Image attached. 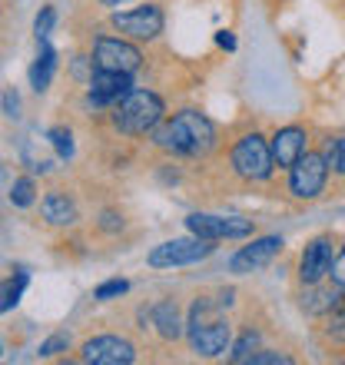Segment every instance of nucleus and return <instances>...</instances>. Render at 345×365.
Listing matches in <instances>:
<instances>
[{"label": "nucleus", "mask_w": 345, "mask_h": 365, "mask_svg": "<svg viewBox=\"0 0 345 365\" xmlns=\"http://www.w3.org/2000/svg\"><path fill=\"white\" fill-rule=\"evenodd\" d=\"M232 302V292H220V296H200L190 309L186 319V339L190 349L202 359H216L222 356L232 342V326L226 319V309Z\"/></svg>", "instance_id": "1"}, {"label": "nucleus", "mask_w": 345, "mask_h": 365, "mask_svg": "<svg viewBox=\"0 0 345 365\" xmlns=\"http://www.w3.org/2000/svg\"><path fill=\"white\" fill-rule=\"evenodd\" d=\"M153 143L170 156H206L216 146V126L200 110H180L153 130Z\"/></svg>", "instance_id": "2"}, {"label": "nucleus", "mask_w": 345, "mask_h": 365, "mask_svg": "<svg viewBox=\"0 0 345 365\" xmlns=\"http://www.w3.org/2000/svg\"><path fill=\"white\" fill-rule=\"evenodd\" d=\"M166 103L153 90H130V93L113 106V126L126 136H146L163 123Z\"/></svg>", "instance_id": "3"}, {"label": "nucleus", "mask_w": 345, "mask_h": 365, "mask_svg": "<svg viewBox=\"0 0 345 365\" xmlns=\"http://www.w3.org/2000/svg\"><path fill=\"white\" fill-rule=\"evenodd\" d=\"M230 163L236 170V176L249 182H262L272 176L276 163H272V150H269V140L259 133H246L232 143V153H230Z\"/></svg>", "instance_id": "4"}, {"label": "nucleus", "mask_w": 345, "mask_h": 365, "mask_svg": "<svg viewBox=\"0 0 345 365\" xmlns=\"http://www.w3.org/2000/svg\"><path fill=\"white\" fill-rule=\"evenodd\" d=\"M212 240H200V236H186V240H170L160 242L156 250H150L146 266L150 269H176V266H196V262L212 256Z\"/></svg>", "instance_id": "5"}, {"label": "nucleus", "mask_w": 345, "mask_h": 365, "mask_svg": "<svg viewBox=\"0 0 345 365\" xmlns=\"http://www.w3.org/2000/svg\"><path fill=\"white\" fill-rule=\"evenodd\" d=\"M110 24H113V30L126 40H156L166 27V17L156 4H146L143 0L140 7L116 10L113 17H110Z\"/></svg>", "instance_id": "6"}, {"label": "nucleus", "mask_w": 345, "mask_h": 365, "mask_svg": "<svg viewBox=\"0 0 345 365\" xmlns=\"http://www.w3.org/2000/svg\"><path fill=\"white\" fill-rule=\"evenodd\" d=\"M329 180V163L322 153H302L289 166V190L296 200H316L322 196Z\"/></svg>", "instance_id": "7"}, {"label": "nucleus", "mask_w": 345, "mask_h": 365, "mask_svg": "<svg viewBox=\"0 0 345 365\" xmlns=\"http://www.w3.org/2000/svg\"><path fill=\"white\" fill-rule=\"evenodd\" d=\"M93 67L96 70H120V73H136L143 67V53L133 40L126 37H96L93 43Z\"/></svg>", "instance_id": "8"}, {"label": "nucleus", "mask_w": 345, "mask_h": 365, "mask_svg": "<svg viewBox=\"0 0 345 365\" xmlns=\"http://www.w3.org/2000/svg\"><path fill=\"white\" fill-rule=\"evenodd\" d=\"M186 230L200 240H242V236H252V222L240 220V216H212V212H192L186 216Z\"/></svg>", "instance_id": "9"}, {"label": "nucleus", "mask_w": 345, "mask_h": 365, "mask_svg": "<svg viewBox=\"0 0 345 365\" xmlns=\"http://www.w3.org/2000/svg\"><path fill=\"white\" fill-rule=\"evenodd\" d=\"M80 362L90 365H130L136 362V349L130 339L123 336H96L83 342L80 349Z\"/></svg>", "instance_id": "10"}, {"label": "nucleus", "mask_w": 345, "mask_h": 365, "mask_svg": "<svg viewBox=\"0 0 345 365\" xmlns=\"http://www.w3.org/2000/svg\"><path fill=\"white\" fill-rule=\"evenodd\" d=\"M133 73L120 70H96L90 73V103L93 106H116L130 90H133Z\"/></svg>", "instance_id": "11"}, {"label": "nucleus", "mask_w": 345, "mask_h": 365, "mask_svg": "<svg viewBox=\"0 0 345 365\" xmlns=\"http://www.w3.org/2000/svg\"><path fill=\"white\" fill-rule=\"evenodd\" d=\"M282 246H286V242L279 240V236H259V240H252L249 246H242V250L232 256L230 269L236 272V276H246V272L262 269V266H269V262L282 252Z\"/></svg>", "instance_id": "12"}, {"label": "nucleus", "mask_w": 345, "mask_h": 365, "mask_svg": "<svg viewBox=\"0 0 345 365\" xmlns=\"http://www.w3.org/2000/svg\"><path fill=\"white\" fill-rule=\"evenodd\" d=\"M332 236H316V240L306 246L302 259H299V279L302 286H312V282H322L329 279V269H332Z\"/></svg>", "instance_id": "13"}, {"label": "nucleus", "mask_w": 345, "mask_h": 365, "mask_svg": "<svg viewBox=\"0 0 345 365\" xmlns=\"http://www.w3.org/2000/svg\"><path fill=\"white\" fill-rule=\"evenodd\" d=\"M306 140L309 136H306L302 126H282V130L272 136V143H269V150H272V163H276L279 170H289L299 156L306 153Z\"/></svg>", "instance_id": "14"}, {"label": "nucleus", "mask_w": 345, "mask_h": 365, "mask_svg": "<svg viewBox=\"0 0 345 365\" xmlns=\"http://www.w3.org/2000/svg\"><path fill=\"white\" fill-rule=\"evenodd\" d=\"M40 216L50 226H70V222H77V206H73V200H70L67 192L53 190L40 200Z\"/></svg>", "instance_id": "15"}, {"label": "nucleus", "mask_w": 345, "mask_h": 365, "mask_svg": "<svg viewBox=\"0 0 345 365\" xmlns=\"http://www.w3.org/2000/svg\"><path fill=\"white\" fill-rule=\"evenodd\" d=\"M150 319H153L156 332L163 339H170V342H176V339L186 332V322H182L180 309H176V302L172 299H163V302H156L153 309H150Z\"/></svg>", "instance_id": "16"}, {"label": "nucleus", "mask_w": 345, "mask_h": 365, "mask_svg": "<svg viewBox=\"0 0 345 365\" xmlns=\"http://www.w3.org/2000/svg\"><path fill=\"white\" fill-rule=\"evenodd\" d=\"M339 296H342V289L332 282V286H322V282H312V286H306V292H302V309H306L309 316H326L329 309L339 302Z\"/></svg>", "instance_id": "17"}, {"label": "nucleus", "mask_w": 345, "mask_h": 365, "mask_svg": "<svg viewBox=\"0 0 345 365\" xmlns=\"http://www.w3.org/2000/svg\"><path fill=\"white\" fill-rule=\"evenodd\" d=\"M53 70H57V50L50 47L47 40H40V53L34 60V67H30V87L43 93L50 87V80H53Z\"/></svg>", "instance_id": "18"}, {"label": "nucleus", "mask_w": 345, "mask_h": 365, "mask_svg": "<svg viewBox=\"0 0 345 365\" xmlns=\"http://www.w3.org/2000/svg\"><path fill=\"white\" fill-rule=\"evenodd\" d=\"M24 286H27V272L0 279V312H10V309L17 306L20 296H24Z\"/></svg>", "instance_id": "19"}, {"label": "nucleus", "mask_w": 345, "mask_h": 365, "mask_svg": "<svg viewBox=\"0 0 345 365\" xmlns=\"http://www.w3.org/2000/svg\"><path fill=\"white\" fill-rule=\"evenodd\" d=\"M326 336L332 339V342H339V346H345V289L342 296H339V302L326 312Z\"/></svg>", "instance_id": "20"}, {"label": "nucleus", "mask_w": 345, "mask_h": 365, "mask_svg": "<svg viewBox=\"0 0 345 365\" xmlns=\"http://www.w3.org/2000/svg\"><path fill=\"white\" fill-rule=\"evenodd\" d=\"M259 349V332H242V339L232 346V352H230V362H236V365H249V359H252V352Z\"/></svg>", "instance_id": "21"}, {"label": "nucleus", "mask_w": 345, "mask_h": 365, "mask_svg": "<svg viewBox=\"0 0 345 365\" xmlns=\"http://www.w3.org/2000/svg\"><path fill=\"white\" fill-rule=\"evenodd\" d=\"M34 192H37L34 180H30V176H20V180H14V186H10V202L20 206V210H27L30 202H34Z\"/></svg>", "instance_id": "22"}, {"label": "nucleus", "mask_w": 345, "mask_h": 365, "mask_svg": "<svg viewBox=\"0 0 345 365\" xmlns=\"http://www.w3.org/2000/svg\"><path fill=\"white\" fill-rule=\"evenodd\" d=\"M326 163H329V170L332 173H339V176H345V136H336L332 143L326 146Z\"/></svg>", "instance_id": "23"}, {"label": "nucleus", "mask_w": 345, "mask_h": 365, "mask_svg": "<svg viewBox=\"0 0 345 365\" xmlns=\"http://www.w3.org/2000/svg\"><path fill=\"white\" fill-rule=\"evenodd\" d=\"M47 136H50V143H53V150H57V156H63V160H70V156H73V136H70V130L53 126Z\"/></svg>", "instance_id": "24"}, {"label": "nucleus", "mask_w": 345, "mask_h": 365, "mask_svg": "<svg viewBox=\"0 0 345 365\" xmlns=\"http://www.w3.org/2000/svg\"><path fill=\"white\" fill-rule=\"evenodd\" d=\"M126 289H130V282H126V279H110V282H103V286H96L93 299H100V302H110V299L126 296Z\"/></svg>", "instance_id": "25"}, {"label": "nucleus", "mask_w": 345, "mask_h": 365, "mask_svg": "<svg viewBox=\"0 0 345 365\" xmlns=\"http://www.w3.org/2000/svg\"><path fill=\"white\" fill-rule=\"evenodd\" d=\"M53 20H57V10H53V7H43V10H40V14H37V24H34V34H37V40H50Z\"/></svg>", "instance_id": "26"}, {"label": "nucleus", "mask_w": 345, "mask_h": 365, "mask_svg": "<svg viewBox=\"0 0 345 365\" xmlns=\"http://www.w3.org/2000/svg\"><path fill=\"white\" fill-rule=\"evenodd\" d=\"M292 359L282 356V352H272V349H256L249 359V365H289Z\"/></svg>", "instance_id": "27"}, {"label": "nucleus", "mask_w": 345, "mask_h": 365, "mask_svg": "<svg viewBox=\"0 0 345 365\" xmlns=\"http://www.w3.org/2000/svg\"><path fill=\"white\" fill-rule=\"evenodd\" d=\"M67 346H70V336L67 332H57V336H50L47 342L40 346V356L50 359V356H57V352H67Z\"/></svg>", "instance_id": "28"}, {"label": "nucleus", "mask_w": 345, "mask_h": 365, "mask_svg": "<svg viewBox=\"0 0 345 365\" xmlns=\"http://www.w3.org/2000/svg\"><path fill=\"white\" fill-rule=\"evenodd\" d=\"M329 279L336 282L339 289H345V246H342V252H339L336 259H332V269H329Z\"/></svg>", "instance_id": "29"}, {"label": "nucleus", "mask_w": 345, "mask_h": 365, "mask_svg": "<svg viewBox=\"0 0 345 365\" xmlns=\"http://www.w3.org/2000/svg\"><path fill=\"white\" fill-rule=\"evenodd\" d=\"M100 226H103V230H110V232H113L116 226H120V230H123V220L116 222V212H103V222H100Z\"/></svg>", "instance_id": "30"}, {"label": "nucleus", "mask_w": 345, "mask_h": 365, "mask_svg": "<svg viewBox=\"0 0 345 365\" xmlns=\"http://www.w3.org/2000/svg\"><path fill=\"white\" fill-rule=\"evenodd\" d=\"M17 103H20L17 93H7V96H4V106H7V113H10V116L17 113Z\"/></svg>", "instance_id": "31"}, {"label": "nucleus", "mask_w": 345, "mask_h": 365, "mask_svg": "<svg viewBox=\"0 0 345 365\" xmlns=\"http://www.w3.org/2000/svg\"><path fill=\"white\" fill-rule=\"evenodd\" d=\"M216 40H220V47H230V50L236 47V40H232L230 34H226V30H222V34H220V37H216Z\"/></svg>", "instance_id": "32"}, {"label": "nucleus", "mask_w": 345, "mask_h": 365, "mask_svg": "<svg viewBox=\"0 0 345 365\" xmlns=\"http://www.w3.org/2000/svg\"><path fill=\"white\" fill-rule=\"evenodd\" d=\"M103 7H110V10H116V7H123V4H130V0H100Z\"/></svg>", "instance_id": "33"}, {"label": "nucleus", "mask_w": 345, "mask_h": 365, "mask_svg": "<svg viewBox=\"0 0 345 365\" xmlns=\"http://www.w3.org/2000/svg\"><path fill=\"white\" fill-rule=\"evenodd\" d=\"M0 352H4V349H0Z\"/></svg>", "instance_id": "34"}]
</instances>
